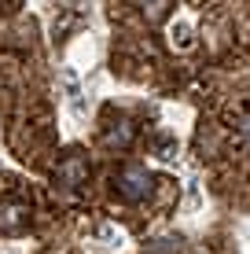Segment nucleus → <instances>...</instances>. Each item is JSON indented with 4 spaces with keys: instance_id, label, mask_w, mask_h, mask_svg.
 I'll return each instance as SVG.
<instances>
[{
    "instance_id": "f257e3e1",
    "label": "nucleus",
    "mask_w": 250,
    "mask_h": 254,
    "mask_svg": "<svg viewBox=\"0 0 250 254\" xmlns=\"http://www.w3.org/2000/svg\"><path fill=\"white\" fill-rule=\"evenodd\" d=\"M114 188H118V195H122L125 203H144V199L151 195V173L133 162L114 177Z\"/></svg>"
},
{
    "instance_id": "f03ea898",
    "label": "nucleus",
    "mask_w": 250,
    "mask_h": 254,
    "mask_svg": "<svg viewBox=\"0 0 250 254\" xmlns=\"http://www.w3.org/2000/svg\"><path fill=\"white\" fill-rule=\"evenodd\" d=\"M85 181H89V159H85V155L70 151L63 162L55 166V185H63V188H77V185H85Z\"/></svg>"
},
{
    "instance_id": "7ed1b4c3",
    "label": "nucleus",
    "mask_w": 250,
    "mask_h": 254,
    "mask_svg": "<svg viewBox=\"0 0 250 254\" xmlns=\"http://www.w3.org/2000/svg\"><path fill=\"white\" fill-rule=\"evenodd\" d=\"M26 225H30V210H26L22 203L0 206V232H4V236H19Z\"/></svg>"
},
{
    "instance_id": "20e7f679",
    "label": "nucleus",
    "mask_w": 250,
    "mask_h": 254,
    "mask_svg": "<svg viewBox=\"0 0 250 254\" xmlns=\"http://www.w3.org/2000/svg\"><path fill=\"white\" fill-rule=\"evenodd\" d=\"M133 136H136V126L129 118H114L107 126V133H103V144L107 147H129L133 144Z\"/></svg>"
},
{
    "instance_id": "39448f33",
    "label": "nucleus",
    "mask_w": 250,
    "mask_h": 254,
    "mask_svg": "<svg viewBox=\"0 0 250 254\" xmlns=\"http://www.w3.org/2000/svg\"><path fill=\"white\" fill-rule=\"evenodd\" d=\"M169 7H173V4H166V0H158V4H144V19H148V22H162L169 15Z\"/></svg>"
},
{
    "instance_id": "423d86ee",
    "label": "nucleus",
    "mask_w": 250,
    "mask_h": 254,
    "mask_svg": "<svg viewBox=\"0 0 250 254\" xmlns=\"http://www.w3.org/2000/svg\"><path fill=\"white\" fill-rule=\"evenodd\" d=\"M239 133H247V136H250V115H247L243 122H239Z\"/></svg>"
}]
</instances>
